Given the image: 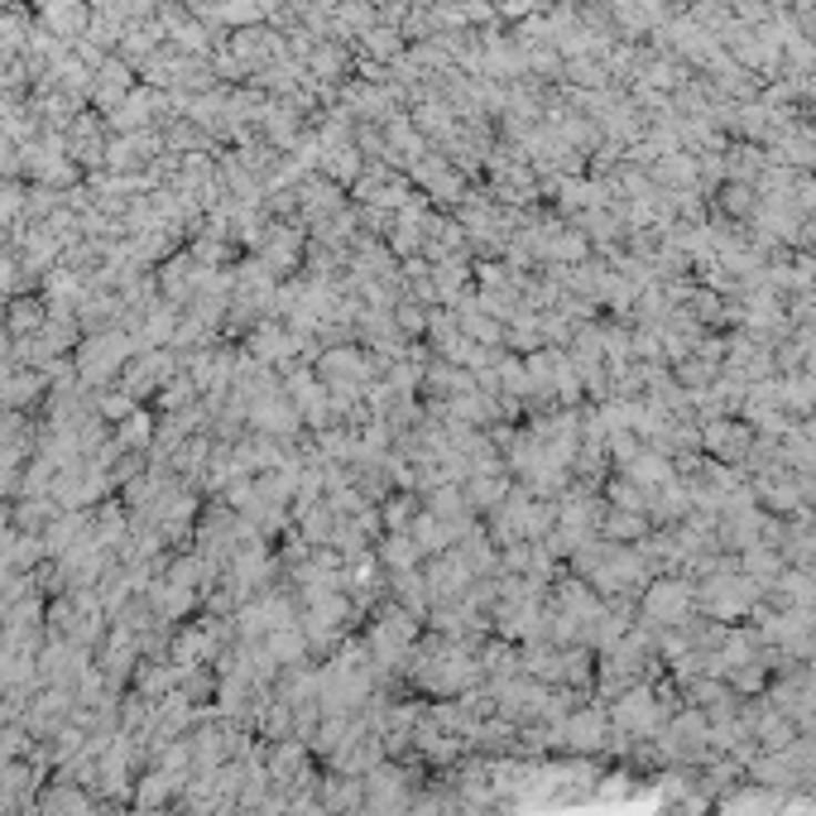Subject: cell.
<instances>
[{
	"label": "cell",
	"instance_id": "obj_1",
	"mask_svg": "<svg viewBox=\"0 0 816 816\" xmlns=\"http://www.w3.org/2000/svg\"><path fill=\"white\" fill-rule=\"evenodd\" d=\"M43 20H49L58 34H78L86 24V10H82V0H43Z\"/></svg>",
	"mask_w": 816,
	"mask_h": 816
}]
</instances>
